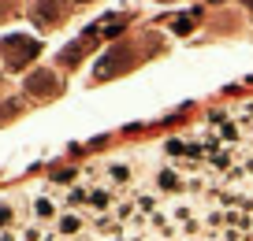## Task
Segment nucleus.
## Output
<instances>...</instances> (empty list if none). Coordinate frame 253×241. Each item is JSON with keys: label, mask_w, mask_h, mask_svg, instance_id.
<instances>
[{"label": "nucleus", "mask_w": 253, "mask_h": 241, "mask_svg": "<svg viewBox=\"0 0 253 241\" xmlns=\"http://www.w3.org/2000/svg\"><path fill=\"white\" fill-rule=\"evenodd\" d=\"M0 48H4V63H8L11 70H23L26 63L41 52V45L34 37H26V34H8V37L0 41Z\"/></svg>", "instance_id": "1"}, {"label": "nucleus", "mask_w": 253, "mask_h": 241, "mask_svg": "<svg viewBox=\"0 0 253 241\" xmlns=\"http://www.w3.org/2000/svg\"><path fill=\"white\" fill-rule=\"evenodd\" d=\"M130 60H134V56H130V48H112V52L104 56L101 63H97V70H93V74H97V78H112V74H119V70L134 67Z\"/></svg>", "instance_id": "2"}, {"label": "nucleus", "mask_w": 253, "mask_h": 241, "mask_svg": "<svg viewBox=\"0 0 253 241\" xmlns=\"http://www.w3.org/2000/svg\"><path fill=\"white\" fill-rule=\"evenodd\" d=\"M26 93H34V97H56V93H60V82H56L52 70H38V74L26 78Z\"/></svg>", "instance_id": "3"}, {"label": "nucleus", "mask_w": 253, "mask_h": 241, "mask_svg": "<svg viewBox=\"0 0 253 241\" xmlns=\"http://www.w3.org/2000/svg\"><path fill=\"white\" fill-rule=\"evenodd\" d=\"M157 189H160V193H182V189H186V182H182V174H179V171L164 167V171L157 174Z\"/></svg>", "instance_id": "4"}, {"label": "nucleus", "mask_w": 253, "mask_h": 241, "mask_svg": "<svg viewBox=\"0 0 253 241\" xmlns=\"http://www.w3.org/2000/svg\"><path fill=\"white\" fill-rule=\"evenodd\" d=\"M34 219H38V223H56V219H60L52 197H38V201H34Z\"/></svg>", "instance_id": "5"}, {"label": "nucleus", "mask_w": 253, "mask_h": 241, "mask_svg": "<svg viewBox=\"0 0 253 241\" xmlns=\"http://www.w3.org/2000/svg\"><path fill=\"white\" fill-rule=\"evenodd\" d=\"M34 15H38V23H45V26L60 23V8H56V0H38V4H34Z\"/></svg>", "instance_id": "6"}, {"label": "nucleus", "mask_w": 253, "mask_h": 241, "mask_svg": "<svg viewBox=\"0 0 253 241\" xmlns=\"http://www.w3.org/2000/svg\"><path fill=\"white\" fill-rule=\"evenodd\" d=\"M79 230H82V215H75V211H63L56 219V234H79Z\"/></svg>", "instance_id": "7"}, {"label": "nucleus", "mask_w": 253, "mask_h": 241, "mask_svg": "<svg viewBox=\"0 0 253 241\" xmlns=\"http://www.w3.org/2000/svg\"><path fill=\"white\" fill-rule=\"evenodd\" d=\"M108 182L112 186H126V182H130V167L126 164H108Z\"/></svg>", "instance_id": "8"}, {"label": "nucleus", "mask_w": 253, "mask_h": 241, "mask_svg": "<svg viewBox=\"0 0 253 241\" xmlns=\"http://www.w3.org/2000/svg\"><path fill=\"white\" fill-rule=\"evenodd\" d=\"M11 223H15V208L11 201H0V230H11Z\"/></svg>", "instance_id": "9"}, {"label": "nucleus", "mask_w": 253, "mask_h": 241, "mask_svg": "<svg viewBox=\"0 0 253 241\" xmlns=\"http://www.w3.org/2000/svg\"><path fill=\"white\" fill-rule=\"evenodd\" d=\"M112 215H116V223H130V219H134V204H130V201L116 204V211H112Z\"/></svg>", "instance_id": "10"}, {"label": "nucleus", "mask_w": 253, "mask_h": 241, "mask_svg": "<svg viewBox=\"0 0 253 241\" xmlns=\"http://www.w3.org/2000/svg\"><path fill=\"white\" fill-rule=\"evenodd\" d=\"M138 211H142V215H153V211H157V197H145V193H138Z\"/></svg>", "instance_id": "11"}, {"label": "nucleus", "mask_w": 253, "mask_h": 241, "mask_svg": "<svg viewBox=\"0 0 253 241\" xmlns=\"http://www.w3.org/2000/svg\"><path fill=\"white\" fill-rule=\"evenodd\" d=\"M227 223H231V226H238V230H250L253 219H250V215H242V211H227Z\"/></svg>", "instance_id": "12"}, {"label": "nucleus", "mask_w": 253, "mask_h": 241, "mask_svg": "<svg viewBox=\"0 0 253 241\" xmlns=\"http://www.w3.org/2000/svg\"><path fill=\"white\" fill-rule=\"evenodd\" d=\"M220 134H223V141H235V145L242 141V126H235V123H223Z\"/></svg>", "instance_id": "13"}, {"label": "nucleus", "mask_w": 253, "mask_h": 241, "mask_svg": "<svg viewBox=\"0 0 253 241\" xmlns=\"http://www.w3.org/2000/svg\"><path fill=\"white\" fill-rule=\"evenodd\" d=\"M246 174H250V171H246L242 164H235V167H231V171H227V178H223V182H227V186H238V182H242Z\"/></svg>", "instance_id": "14"}, {"label": "nucleus", "mask_w": 253, "mask_h": 241, "mask_svg": "<svg viewBox=\"0 0 253 241\" xmlns=\"http://www.w3.org/2000/svg\"><path fill=\"white\" fill-rule=\"evenodd\" d=\"M23 241H45V234H41V223L23 226Z\"/></svg>", "instance_id": "15"}, {"label": "nucleus", "mask_w": 253, "mask_h": 241, "mask_svg": "<svg viewBox=\"0 0 253 241\" xmlns=\"http://www.w3.org/2000/svg\"><path fill=\"white\" fill-rule=\"evenodd\" d=\"M205 223H209V226H212V230H220V226H223V223H227V215H223V211H220V208H212V211H209V215H205Z\"/></svg>", "instance_id": "16"}, {"label": "nucleus", "mask_w": 253, "mask_h": 241, "mask_svg": "<svg viewBox=\"0 0 253 241\" xmlns=\"http://www.w3.org/2000/svg\"><path fill=\"white\" fill-rule=\"evenodd\" d=\"M89 204H93V208H108V193H104V189H93V193H89Z\"/></svg>", "instance_id": "17"}, {"label": "nucleus", "mask_w": 253, "mask_h": 241, "mask_svg": "<svg viewBox=\"0 0 253 241\" xmlns=\"http://www.w3.org/2000/svg\"><path fill=\"white\" fill-rule=\"evenodd\" d=\"M164 152H168V156H175V160H179V156H186V145H182V141H175V138H171V141H168V145H164Z\"/></svg>", "instance_id": "18"}, {"label": "nucleus", "mask_w": 253, "mask_h": 241, "mask_svg": "<svg viewBox=\"0 0 253 241\" xmlns=\"http://www.w3.org/2000/svg\"><path fill=\"white\" fill-rule=\"evenodd\" d=\"M19 108H23L19 101H8V104H0V119H11V115H19Z\"/></svg>", "instance_id": "19"}, {"label": "nucleus", "mask_w": 253, "mask_h": 241, "mask_svg": "<svg viewBox=\"0 0 253 241\" xmlns=\"http://www.w3.org/2000/svg\"><path fill=\"white\" fill-rule=\"evenodd\" d=\"M209 160H212L216 167H227V171H231V152H212Z\"/></svg>", "instance_id": "20"}, {"label": "nucleus", "mask_w": 253, "mask_h": 241, "mask_svg": "<svg viewBox=\"0 0 253 241\" xmlns=\"http://www.w3.org/2000/svg\"><path fill=\"white\" fill-rule=\"evenodd\" d=\"M190 211H194V208H190V204H179V208H175L171 215L179 219V223H190Z\"/></svg>", "instance_id": "21"}, {"label": "nucleus", "mask_w": 253, "mask_h": 241, "mask_svg": "<svg viewBox=\"0 0 253 241\" xmlns=\"http://www.w3.org/2000/svg\"><path fill=\"white\" fill-rule=\"evenodd\" d=\"M190 26H194V19H190V15H182V19H179V23H175V30H179V34H186V30H190Z\"/></svg>", "instance_id": "22"}, {"label": "nucleus", "mask_w": 253, "mask_h": 241, "mask_svg": "<svg viewBox=\"0 0 253 241\" xmlns=\"http://www.w3.org/2000/svg\"><path fill=\"white\" fill-rule=\"evenodd\" d=\"M223 241H246V238H242V230H227V234H223Z\"/></svg>", "instance_id": "23"}, {"label": "nucleus", "mask_w": 253, "mask_h": 241, "mask_svg": "<svg viewBox=\"0 0 253 241\" xmlns=\"http://www.w3.org/2000/svg\"><path fill=\"white\" fill-rule=\"evenodd\" d=\"M0 241H19V234L15 230H0Z\"/></svg>", "instance_id": "24"}, {"label": "nucleus", "mask_w": 253, "mask_h": 241, "mask_svg": "<svg viewBox=\"0 0 253 241\" xmlns=\"http://www.w3.org/2000/svg\"><path fill=\"white\" fill-rule=\"evenodd\" d=\"M45 241H60V234H45Z\"/></svg>", "instance_id": "25"}, {"label": "nucleus", "mask_w": 253, "mask_h": 241, "mask_svg": "<svg viewBox=\"0 0 253 241\" xmlns=\"http://www.w3.org/2000/svg\"><path fill=\"white\" fill-rule=\"evenodd\" d=\"M246 241H253V234H250V238H246Z\"/></svg>", "instance_id": "26"}]
</instances>
